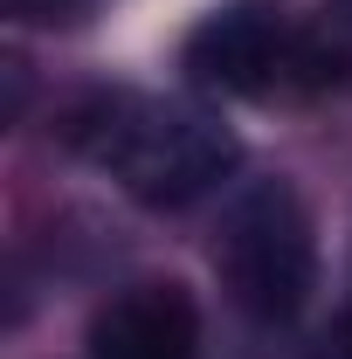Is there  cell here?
Here are the masks:
<instances>
[{"instance_id": "1", "label": "cell", "mask_w": 352, "mask_h": 359, "mask_svg": "<svg viewBox=\"0 0 352 359\" xmlns=\"http://www.w3.org/2000/svg\"><path fill=\"white\" fill-rule=\"evenodd\" d=\"M62 138L145 208H187L215 180H228V166L242 159L235 132L215 111L180 104V97H145V90L83 97L62 118Z\"/></svg>"}, {"instance_id": "2", "label": "cell", "mask_w": 352, "mask_h": 359, "mask_svg": "<svg viewBox=\"0 0 352 359\" xmlns=\"http://www.w3.org/2000/svg\"><path fill=\"white\" fill-rule=\"evenodd\" d=\"M215 263H221L228 297L249 318H263V325L297 318L304 297H311V276H318V242H311L304 201H297L283 180L249 187V194L228 208V222H221Z\"/></svg>"}, {"instance_id": "3", "label": "cell", "mask_w": 352, "mask_h": 359, "mask_svg": "<svg viewBox=\"0 0 352 359\" xmlns=\"http://www.w3.org/2000/svg\"><path fill=\"white\" fill-rule=\"evenodd\" d=\"M297 35H304V21L290 14V0H221L194 21L180 62L201 90L263 97L283 76H297Z\"/></svg>"}, {"instance_id": "4", "label": "cell", "mask_w": 352, "mask_h": 359, "mask_svg": "<svg viewBox=\"0 0 352 359\" xmlns=\"http://www.w3.org/2000/svg\"><path fill=\"white\" fill-rule=\"evenodd\" d=\"M201 311L180 283H132L90 318V359H194Z\"/></svg>"}, {"instance_id": "5", "label": "cell", "mask_w": 352, "mask_h": 359, "mask_svg": "<svg viewBox=\"0 0 352 359\" xmlns=\"http://www.w3.org/2000/svg\"><path fill=\"white\" fill-rule=\"evenodd\" d=\"M297 83L318 97H352V0H325L297 35Z\"/></svg>"}, {"instance_id": "6", "label": "cell", "mask_w": 352, "mask_h": 359, "mask_svg": "<svg viewBox=\"0 0 352 359\" xmlns=\"http://www.w3.org/2000/svg\"><path fill=\"white\" fill-rule=\"evenodd\" d=\"M21 21H42V28H55V21H76L90 0H7Z\"/></svg>"}, {"instance_id": "7", "label": "cell", "mask_w": 352, "mask_h": 359, "mask_svg": "<svg viewBox=\"0 0 352 359\" xmlns=\"http://www.w3.org/2000/svg\"><path fill=\"white\" fill-rule=\"evenodd\" d=\"M311 359H352V311H346V318H332V325L311 339Z\"/></svg>"}]
</instances>
